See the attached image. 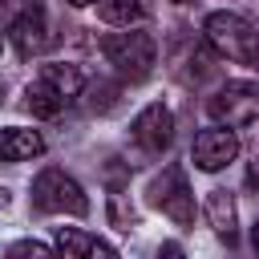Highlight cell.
I'll return each instance as SVG.
<instances>
[{"label":"cell","instance_id":"obj_19","mask_svg":"<svg viewBox=\"0 0 259 259\" xmlns=\"http://www.w3.org/2000/svg\"><path fill=\"white\" fill-rule=\"evenodd\" d=\"M69 4H77V8H85V4H97V0H69Z\"/></svg>","mask_w":259,"mask_h":259},{"label":"cell","instance_id":"obj_11","mask_svg":"<svg viewBox=\"0 0 259 259\" xmlns=\"http://www.w3.org/2000/svg\"><path fill=\"white\" fill-rule=\"evenodd\" d=\"M57 251L65 255H113V247L97 235H85L77 227H57Z\"/></svg>","mask_w":259,"mask_h":259},{"label":"cell","instance_id":"obj_12","mask_svg":"<svg viewBox=\"0 0 259 259\" xmlns=\"http://www.w3.org/2000/svg\"><path fill=\"white\" fill-rule=\"evenodd\" d=\"M97 16L105 24L130 28V24H138V20L150 16V0H97Z\"/></svg>","mask_w":259,"mask_h":259},{"label":"cell","instance_id":"obj_8","mask_svg":"<svg viewBox=\"0 0 259 259\" xmlns=\"http://www.w3.org/2000/svg\"><path fill=\"white\" fill-rule=\"evenodd\" d=\"M8 40H12V49L20 53V57H32V53H40L45 49V12L40 8H28V12H20L12 24H8Z\"/></svg>","mask_w":259,"mask_h":259},{"label":"cell","instance_id":"obj_16","mask_svg":"<svg viewBox=\"0 0 259 259\" xmlns=\"http://www.w3.org/2000/svg\"><path fill=\"white\" fill-rule=\"evenodd\" d=\"M247 182L259 190V146H255V154H251V162H247Z\"/></svg>","mask_w":259,"mask_h":259},{"label":"cell","instance_id":"obj_14","mask_svg":"<svg viewBox=\"0 0 259 259\" xmlns=\"http://www.w3.org/2000/svg\"><path fill=\"white\" fill-rule=\"evenodd\" d=\"M40 77L65 97V101H73L81 89H85V77H81V69L77 65H65V61H49L45 69H40Z\"/></svg>","mask_w":259,"mask_h":259},{"label":"cell","instance_id":"obj_18","mask_svg":"<svg viewBox=\"0 0 259 259\" xmlns=\"http://www.w3.org/2000/svg\"><path fill=\"white\" fill-rule=\"evenodd\" d=\"M251 243H255V251H259V223H255V231H251Z\"/></svg>","mask_w":259,"mask_h":259},{"label":"cell","instance_id":"obj_3","mask_svg":"<svg viewBox=\"0 0 259 259\" xmlns=\"http://www.w3.org/2000/svg\"><path fill=\"white\" fill-rule=\"evenodd\" d=\"M32 202H36V210H49V214H77L81 219L89 210V198H85L81 182L73 174L57 170V166H49L32 178Z\"/></svg>","mask_w":259,"mask_h":259},{"label":"cell","instance_id":"obj_20","mask_svg":"<svg viewBox=\"0 0 259 259\" xmlns=\"http://www.w3.org/2000/svg\"><path fill=\"white\" fill-rule=\"evenodd\" d=\"M174 4H186V0H174Z\"/></svg>","mask_w":259,"mask_h":259},{"label":"cell","instance_id":"obj_17","mask_svg":"<svg viewBox=\"0 0 259 259\" xmlns=\"http://www.w3.org/2000/svg\"><path fill=\"white\" fill-rule=\"evenodd\" d=\"M8 206H12V194H8L4 186H0V210H8Z\"/></svg>","mask_w":259,"mask_h":259},{"label":"cell","instance_id":"obj_10","mask_svg":"<svg viewBox=\"0 0 259 259\" xmlns=\"http://www.w3.org/2000/svg\"><path fill=\"white\" fill-rule=\"evenodd\" d=\"M206 219H210V227H214V235L219 239H235V231H239V210H235V198H231V190H210L206 194Z\"/></svg>","mask_w":259,"mask_h":259},{"label":"cell","instance_id":"obj_15","mask_svg":"<svg viewBox=\"0 0 259 259\" xmlns=\"http://www.w3.org/2000/svg\"><path fill=\"white\" fill-rule=\"evenodd\" d=\"M8 251H12V255H53V247H49V243H36V239H24V243H12Z\"/></svg>","mask_w":259,"mask_h":259},{"label":"cell","instance_id":"obj_7","mask_svg":"<svg viewBox=\"0 0 259 259\" xmlns=\"http://www.w3.org/2000/svg\"><path fill=\"white\" fill-rule=\"evenodd\" d=\"M130 134H134V142H138L142 150L162 154V150H170V142H174V113H170L162 101H154V105H146V109L134 117Z\"/></svg>","mask_w":259,"mask_h":259},{"label":"cell","instance_id":"obj_9","mask_svg":"<svg viewBox=\"0 0 259 259\" xmlns=\"http://www.w3.org/2000/svg\"><path fill=\"white\" fill-rule=\"evenodd\" d=\"M45 154V138L36 130H24V125H8L0 134V158L4 162H28V158H40Z\"/></svg>","mask_w":259,"mask_h":259},{"label":"cell","instance_id":"obj_6","mask_svg":"<svg viewBox=\"0 0 259 259\" xmlns=\"http://www.w3.org/2000/svg\"><path fill=\"white\" fill-rule=\"evenodd\" d=\"M190 158H194V166L206 170V174L231 166V162L239 158V138H235V130H231V125H210V130H202V134L194 138V146H190Z\"/></svg>","mask_w":259,"mask_h":259},{"label":"cell","instance_id":"obj_1","mask_svg":"<svg viewBox=\"0 0 259 259\" xmlns=\"http://www.w3.org/2000/svg\"><path fill=\"white\" fill-rule=\"evenodd\" d=\"M202 32H206V45L219 57H227L235 65H247V69H259V32H255L251 20H243L235 12H210Z\"/></svg>","mask_w":259,"mask_h":259},{"label":"cell","instance_id":"obj_5","mask_svg":"<svg viewBox=\"0 0 259 259\" xmlns=\"http://www.w3.org/2000/svg\"><path fill=\"white\" fill-rule=\"evenodd\" d=\"M150 202H154L166 219H174L178 227H190V223H194V194H190L186 174H182L178 166H166V170L150 182Z\"/></svg>","mask_w":259,"mask_h":259},{"label":"cell","instance_id":"obj_2","mask_svg":"<svg viewBox=\"0 0 259 259\" xmlns=\"http://www.w3.org/2000/svg\"><path fill=\"white\" fill-rule=\"evenodd\" d=\"M101 53L117 69V77H125V81H146L158 61V45L150 32H113L101 40Z\"/></svg>","mask_w":259,"mask_h":259},{"label":"cell","instance_id":"obj_13","mask_svg":"<svg viewBox=\"0 0 259 259\" xmlns=\"http://www.w3.org/2000/svg\"><path fill=\"white\" fill-rule=\"evenodd\" d=\"M24 105H28L32 117H57V113L65 109V97H61L45 77H36V81L24 89Z\"/></svg>","mask_w":259,"mask_h":259},{"label":"cell","instance_id":"obj_4","mask_svg":"<svg viewBox=\"0 0 259 259\" xmlns=\"http://www.w3.org/2000/svg\"><path fill=\"white\" fill-rule=\"evenodd\" d=\"M206 113L219 125H231V130H243V125L259 121V85H251V81H227V85H219L214 97L206 101Z\"/></svg>","mask_w":259,"mask_h":259}]
</instances>
